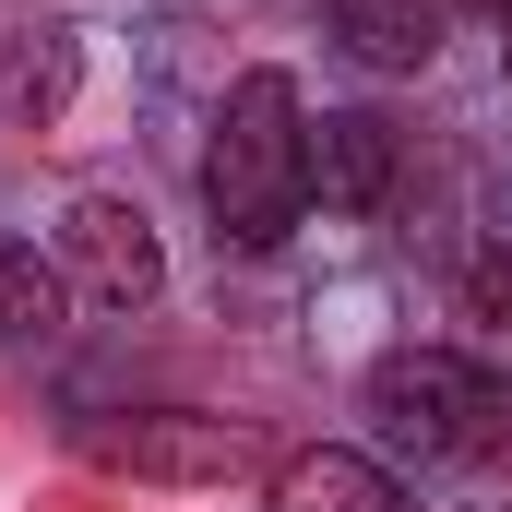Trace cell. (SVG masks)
I'll use <instances>...</instances> for the list:
<instances>
[{
	"mask_svg": "<svg viewBox=\"0 0 512 512\" xmlns=\"http://www.w3.org/2000/svg\"><path fill=\"white\" fill-rule=\"evenodd\" d=\"M465 12H512V0H465Z\"/></svg>",
	"mask_w": 512,
	"mask_h": 512,
	"instance_id": "obj_11",
	"label": "cell"
},
{
	"mask_svg": "<svg viewBox=\"0 0 512 512\" xmlns=\"http://www.w3.org/2000/svg\"><path fill=\"white\" fill-rule=\"evenodd\" d=\"M393 179H405V143H393V120H370V108L310 120V203H334V215H382Z\"/></svg>",
	"mask_w": 512,
	"mask_h": 512,
	"instance_id": "obj_5",
	"label": "cell"
},
{
	"mask_svg": "<svg viewBox=\"0 0 512 512\" xmlns=\"http://www.w3.org/2000/svg\"><path fill=\"white\" fill-rule=\"evenodd\" d=\"M60 274L84 310H143L167 286V251H155V215L131 191H72L60 203Z\"/></svg>",
	"mask_w": 512,
	"mask_h": 512,
	"instance_id": "obj_4",
	"label": "cell"
},
{
	"mask_svg": "<svg viewBox=\"0 0 512 512\" xmlns=\"http://www.w3.org/2000/svg\"><path fill=\"white\" fill-rule=\"evenodd\" d=\"M274 512H405V489L382 477V453H346V441H310L274 465Z\"/></svg>",
	"mask_w": 512,
	"mask_h": 512,
	"instance_id": "obj_7",
	"label": "cell"
},
{
	"mask_svg": "<svg viewBox=\"0 0 512 512\" xmlns=\"http://www.w3.org/2000/svg\"><path fill=\"white\" fill-rule=\"evenodd\" d=\"M72 274L60 251H36V239H0V370H48L60 358V334H72Z\"/></svg>",
	"mask_w": 512,
	"mask_h": 512,
	"instance_id": "obj_6",
	"label": "cell"
},
{
	"mask_svg": "<svg viewBox=\"0 0 512 512\" xmlns=\"http://www.w3.org/2000/svg\"><path fill=\"white\" fill-rule=\"evenodd\" d=\"M60 96H72V36H12L0 48V108L12 120H60Z\"/></svg>",
	"mask_w": 512,
	"mask_h": 512,
	"instance_id": "obj_9",
	"label": "cell"
},
{
	"mask_svg": "<svg viewBox=\"0 0 512 512\" xmlns=\"http://www.w3.org/2000/svg\"><path fill=\"white\" fill-rule=\"evenodd\" d=\"M501 24H512V12H501ZM501 72H512V36H501Z\"/></svg>",
	"mask_w": 512,
	"mask_h": 512,
	"instance_id": "obj_12",
	"label": "cell"
},
{
	"mask_svg": "<svg viewBox=\"0 0 512 512\" xmlns=\"http://www.w3.org/2000/svg\"><path fill=\"white\" fill-rule=\"evenodd\" d=\"M84 465H108L131 489H227L262 465V429L251 417H203V405H108L72 429Z\"/></svg>",
	"mask_w": 512,
	"mask_h": 512,
	"instance_id": "obj_3",
	"label": "cell"
},
{
	"mask_svg": "<svg viewBox=\"0 0 512 512\" xmlns=\"http://www.w3.org/2000/svg\"><path fill=\"white\" fill-rule=\"evenodd\" d=\"M358 417L405 465H477V453H501L512 393H501V358H477V346H393L358 382Z\"/></svg>",
	"mask_w": 512,
	"mask_h": 512,
	"instance_id": "obj_2",
	"label": "cell"
},
{
	"mask_svg": "<svg viewBox=\"0 0 512 512\" xmlns=\"http://www.w3.org/2000/svg\"><path fill=\"white\" fill-rule=\"evenodd\" d=\"M203 215L227 251H274L298 239L310 215V108L286 72H239L227 108H215V143H203Z\"/></svg>",
	"mask_w": 512,
	"mask_h": 512,
	"instance_id": "obj_1",
	"label": "cell"
},
{
	"mask_svg": "<svg viewBox=\"0 0 512 512\" xmlns=\"http://www.w3.org/2000/svg\"><path fill=\"white\" fill-rule=\"evenodd\" d=\"M465 0H334V36L370 60V72H429L441 36H453Z\"/></svg>",
	"mask_w": 512,
	"mask_h": 512,
	"instance_id": "obj_8",
	"label": "cell"
},
{
	"mask_svg": "<svg viewBox=\"0 0 512 512\" xmlns=\"http://www.w3.org/2000/svg\"><path fill=\"white\" fill-rule=\"evenodd\" d=\"M465 322H477V358H501V346H512V262H501V251L465 262Z\"/></svg>",
	"mask_w": 512,
	"mask_h": 512,
	"instance_id": "obj_10",
	"label": "cell"
}]
</instances>
